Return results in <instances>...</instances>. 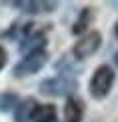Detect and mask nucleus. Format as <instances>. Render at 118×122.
<instances>
[{
  "instance_id": "1",
  "label": "nucleus",
  "mask_w": 118,
  "mask_h": 122,
  "mask_svg": "<svg viewBox=\"0 0 118 122\" xmlns=\"http://www.w3.org/2000/svg\"><path fill=\"white\" fill-rule=\"evenodd\" d=\"M112 86H114V70L110 68L108 64H100L98 68L94 70V74H92L90 78V94L94 100H102L106 98V96L110 94Z\"/></svg>"
},
{
  "instance_id": "2",
  "label": "nucleus",
  "mask_w": 118,
  "mask_h": 122,
  "mask_svg": "<svg viewBox=\"0 0 118 122\" xmlns=\"http://www.w3.org/2000/svg\"><path fill=\"white\" fill-rule=\"evenodd\" d=\"M74 90H76V80L66 72L56 74L52 78H46L40 82V92L54 96V98H62V96L68 98V96H72Z\"/></svg>"
},
{
  "instance_id": "3",
  "label": "nucleus",
  "mask_w": 118,
  "mask_h": 122,
  "mask_svg": "<svg viewBox=\"0 0 118 122\" xmlns=\"http://www.w3.org/2000/svg\"><path fill=\"white\" fill-rule=\"evenodd\" d=\"M100 44H102V34L98 30H90V32L82 34V36L76 40V44L72 46V54H74V58H78V60H86V58H90L92 54L98 52Z\"/></svg>"
},
{
  "instance_id": "4",
  "label": "nucleus",
  "mask_w": 118,
  "mask_h": 122,
  "mask_svg": "<svg viewBox=\"0 0 118 122\" xmlns=\"http://www.w3.org/2000/svg\"><path fill=\"white\" fill-rule=\"evenodd\" d=\"M46 58H48V52H46V50H40V52L28 54V56H24L16 66H14L12 74L16 76V78H24V76L36 74V72H40V70L44 68Z\"/></svg>"
},
{
  "instance_id": "5",
  "label": "nucleus",
  "mask_w": 118,
  "mask_h": 122,
  "mask_svg": "<svg viewBox=\"0 0 118 122\" xmlns=\"http://www.w3.org/2000/svg\"><path fill=\"white\" fill-rule=\"evenodd\" d=\"M36 26H38V24H34V28L28 32V36L24 38V40H20V52H22L24 56H28V54H34V52H40V50H44L46 34H44V30H38Z\"/></svg>"
},
{
  "instance_id": "6",
  "label": "nucleus",
  "mask_w": 118,
  "mask_h": 122,
  "mask_svg": "<svg viewBox=\"0 0 118 122\" xmlns=\"http://www.w3.org/2000/svg\"><path fill=\"white\" fill-rule=\"evenodd\" d=\"M36 108H38V102L30 96L24 100H18L16 108H14V122H30L34 118Z\"/></svg>"
},
{
  "instance_id": "7",
  "label": "nucleus",
  "mask_w": 118,
  "mask_h": 122,
  "mask_svg": "<svg viewBox=\"0 0 118 122\" xmlns=\"http://www.w3.org/2000/svg\"><path fill=\"white\" fill-rule=\"evenodd\" d=\"M12 6H16L20 10H24V12H54L56 10V2H50V0H16V2H12Z\"/></svg>"
},
{
  "instance_id": "8",
  "label": "nucleus",
  "mask_w": 118,
  "mask_h": 122,
  "mask_svg": "<svg viewBox=\"0 0 118 122\" xmlns=\"http://www.w3.org/2000/svg\"><path fill=\"white\" fill-rule=\"evenodd\" d=\"M84 118V104L76 96H68L64 102V122H82Z\"/></svg>"
},
{
  "instance_id": "9",
  "label": "nucleus",
  "mask_w": 118,
  "mask_h": 122,
  "mask_svg": "<svg viewBox=\"0 0 118 122\" xmlns=\"http://www.w3.org/2000/svg\"><path fill=\"white\" fill-rule=\"evenodd\" d=\"M50 120H56V106L54 104H38L32 122H50Z\"/></svg>"
},
{
  "instance_id": "10",
  "label": "nucleus",
  "mask_w": 118,
  "mask_h": 122,
  "mask_svg": "<svg viewBox=\"0 0 118 122\" xmlns=\"http://www.w3.org/2000/svg\"><path fill=\"white\" fill-rule=\"evenodd\" d=\"M90 22H92V10H90V8H84V10L80 12V18L76 20L72 32H74V34H82V32L86 34V28L90 26Z\"/></svg>"
},
{
  "instance_id": "11",
  "label": "nucleus",
  "mask_w": 118,
  "mask_h": 122,
  "mask_svg": "<svg viewBox=\"0 0 118 122\" xmlns=\"http://www.w3.org/2000/svg\"><path fill=\"white\" fill-rule=\"evenodd\" d=\"M18 104V96L14 92H0V112L14 110Z\"/></svg>"
},
{
  "instance_id": "12",
  "label": "nucleus",
  "mask_w": 118,
  "mask_h": 122,
  "mask_svg": "<svg viewBox=\"0 0 118 122\" xmlns=\"http://www.w3.org/2000/svg\"><path fill=\"white\" fill-rule=\"evenodd\" d=\"M6 62H8V52H6L4 46H0V70L6 66Z\"/></svg>"
},
{
  "instance_id": "13",
  "label": "nucleus",
  "mask_w": 118,
  "mask_h": 122,
  "mask_svg": "<svg viewBox=\"0 0 118 122\" xmlns=\"http://www.w3.org/2000/svg\"><path fill=\"white\" fill-rule=\"evenodd\" d=\"M114 34H116V38H118V22H116V26H114Z\"/></svg>"
},
{
  "instance_id": "14",
  "label": "nucleus",
  "mask_w": 118,
  "mask_h": 122,
  "mask_svg": "<svg viewBox=\"0 0 118 122\" xmlns=\"http://www.w3.org/2000/svg\"><path fill=\"white\" fill-rule=\"evenodd\" d=\"M114 62H116V66H118V52H116V56H114Z\"/></svg>"
},
{
  "instance_id": "15",
  "label": "nucleus",
  "mask_w": 118,
  "mask_h": 122,
  "mask_svg": "<svg viewBox=\"0 0 118 122\" xmlns=\"http://www.w3.org/2000/svg\"><path fill=\"white\" fill-rule=\"evenodd\" d=\"M50 122H58V118H56V120H50Z\"/></svg>"
}]
</instances>
